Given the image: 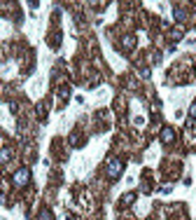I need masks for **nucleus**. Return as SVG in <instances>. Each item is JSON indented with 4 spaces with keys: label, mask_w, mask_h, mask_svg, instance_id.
<instances>
[{
    "label": "nucleus",
    "mask_w": 196,
    "mask_h": 220,
    "mask_svg": "<svg viewBox=\"0 0 196 220\" xmlns=\"http://www.w3.org/2000/svg\"><path fill=\"white\" fill-rule=\"evenodd\" d=\"M119 171H122V164H119V162H112L110 166H107V173H110L112 178H115V176H117Z\"/></svg>",
    "instance_id": "obj_1"
},
{
    "label": "nucleus",
    "mask_w": 196,
    "mask_h": 220,
    "mask_svg": "<svg viewBox=\"0 0 196 220\" xmlns=\"http://www.w3.org/2000/svg\"><path fill=\"white\" fill-rule=\"evenodd\" d=\"M170 138H173V131H170V129L164 131V141H170Z\"/></svg>",
    "instance_id": "obj_2"
}]
</instances>
